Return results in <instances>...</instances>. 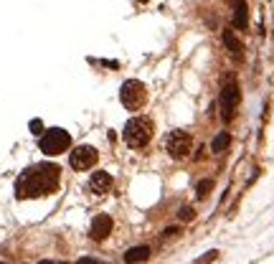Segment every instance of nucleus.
<instances>
[{
	"label": "nucleus",
	"mask_w": 274,
	"mask_h": 264,
	"mask_svg": "<svg viewBox=\"0 0 274 264\" xmlns=\"http://www.w3.org/2000/svg\"><path fill=\"white\" fill-rule=\"evenodd\" d=\"M216 254H219V252H208L206 257H201V259H198V264H208V262H211L213 257H216Z\"/></svg>",
	"instance_id": "nucleus-17"
},
{
	"label": "nucleus",
	"mask_w": 274,
	"mask_h": 264,
	"mask_svg": "<svg viewBox=\"0 0 274 264\" xmlns=\"http://www.w3.org/2000/svg\"><path fill=\"white\" fill-rule=\"evenodd\" d=\"M56 264H64V262H56Z\"/></svg>",
	"instance_id": "nucleus-20"
},
{
	"label": "nucleus",
	"mask_w": 274,
	"mask_h": 264,
	"mask_svg": "<svg viewBox=\"0 0 274 264\" xmlns=\"http://www.w3.org/2000/svg\"><path fill=\"white\" fill-rule=\"evenodd\" d=\"M76 264H102L99 259H91V257H84V259H79Z\"/></svg>",
	"instance_id": "nucleus-18"
},
{
	"label": "nucleus",
	"mask_w": 274,
	"mask_h": 264,
	"mask_svg": "<svg viewBox=\"0 0 274 264\" xmlns=\"http://www.w3.org/2000/svg\"><path fill=\"white\" fill-rule=\"evenodd\" d=\"M191 218H193V209L191 206H183L180 209V221H191Z\"/></svg>",
	"instance_id": "nucleus-16"
},
{
	"label": "nucleus",
	"mask_w": 274,
	"mask_h": 264,
	"mask_svg": "<svg viewBox=\"0 0 274 264\" xmlns=\"http://www.w3.org/2000/svg\"><path fill=\"white\" fill-rule=\"evenodd\" d=\"M58 178H61V168L54 163H38L26 168L18 181H15V196L21 201L23 198H41L49 196L58 188Z\"/></svg>",
	"instance_id": "nucleus-1"
},
{
	"label": "nucleus",
	"mask_w": 274,
	"mask_h": 264,
	"mask_svg": "<svg viewBox=\"0 0 274 264\" xmlns=\"http://www.w3.org/2000/svg\"><path fill=\"white\" fill-rule=\"evenodd\" d=\"M165 148H167V153H170L173 158H186L188 153H191V148H193V137L188 135V132H183V130H175V132H170L167 135V140H165Z\"/></svg>",
	"instance_id": "nucleus-5"
},
{
	"label": "nucleus",
	"mask_w": 274,
	"mask_h": 264,
	"mask_svg": "<svg viewBox=\"0 0 274 264\" xmlns=\"http://www.w3.org/2000/svg\"><path fill=\"white\" fill-rule=\"evenodd\" d=\"M0 264H3V262H0Z\"/></svg>",
	"instance_id": "nucleus-21"
},
{
	"label": "nucleus",
	"mask_w": 274,
	"mask_h": 264,
	"mask_svg": "<svg viewBox=\"0 0 274 264\" xmlns=\"http://www.w3.org/2000/svg\"><path fill=\"white\" fill-rule=\"evenodd\" d=\"M145 84L142 81H137V79H127L125 84H122V89H119V99H122V105H125L127 109H140L145 105Z\"/></svg>",
	"instance_id": "nucleus-4"
},
{
	"label": "nucleus",
	"mask_w": 274,
	"mask_h": 264,
	"mask_svg": "<svg viewBox=\"0 0 274 264\" xmlns=\"http://www.w3.org/2000/svg\"><path fill=\"white\" fill-rule=\"evenodd\" d=\"M112 234V216L110 213H99L94 216V221H91V229H89V237L94 241H104L107 237Z\"/></svg>",
	"instance_id": "nucleus-8"
},
{
	"label": "nucleus",
	"mask_w": 274,
	"mask_h": 264,
	"mask_svg": "<svg viewBox=\"0 0 274 264\" xmlns=\"http://www.w3.org/2000/svg\"><path fill=\"white\" fill-rule=\"evenodd\" d=\"M89 188H91V193H97V196L110 193V188H112V175L104 173V170H97V173L89 178Z\"/></svg>",
	"instance_id": "nucleus-9"
},
{
	"label": "nucleus",
	"mask_w": 274,
	"mask_h": 264,
	"mask_svg": "<svg viewBox=\"0 0 274 264\" xmlns=\"http://www.w3.org/2000/svg\"><path fill=\"white\" fill-rule=\"evenodd\" d=\"M223 43H226V49L231 51L234 56H241V43H239V38L231 31H223Z\"/></svg>",
	"instance_id": "nucleus-13"
},
{
	"label": "nucleus",
	"mask_w": 274,
	"mask_h": 264,
	"mask_svg": "<svg viewBox=\"0 0 274 264\" xmlns=\"http://www.w3.org/2000/svg\"><path fill=\"white\" fill-rule=\"evenodd\" d=\"M137 3H147V0H137Z\"/></svg>",
	"instance_id": "nucleus-19"
},
{
	"label": "nucleus",
	"mask_w": 274,
	"mask_h": 264,
	"mask_svg": "<svg viewBox=\"0 0 274 264\" xmlns=\"http://www.w3.org/2000/svg\"><path fill=\"white\" fill-rule=\"evenodd\" d=\"M211 188H213V183H211V181H201V183H198V188H195V193L201 196V198H206Z\"/></svg>",
	"instance_id": "nucleus-14"
},
{
	"label": "nucleus",
	"mask_w": 274,
	"mask_h": 264,
	"mask_svg": "<svg viewBox=\"0 0 274 264\" xmlns=\"http://www.w3.org/2000/svg\"><path fill=\"white\" fill-rule=\"evenodd\" d=\"M147 259H150V246H132L125 254L127 264H140V262H147Z\"/></svg>",
	"instance_id": "nucleus-10"
},
{
	"label": "nucleus",
	"mask_w": 274,
	"mask_h": 264,
	"mask_svg": "<svg viewBox=\"0 0 274 264\" xmlns=\"http://www.w3.org/2000/svg\"><path fill=\"white\" fill-rule=\"evenodd\" d=\"M234 23L236 28H247L249 26V10L244 0H234Z\"/></svg>",
	"instance_id": "nucleus-11"
},
{
	"label": "nucleus",
	"mask_w": 274,
	"mask_h": 264,
	"mask_svg": "<svg viewBox=\"0 0 274 264\" xmlns=\"http://www.w3.org/2000/svg\"><path fill=\"white\" fill-rule=\"evenodd\" d=\"M239 102V86L236 84H226L223 92H221V117L226 122L234 120V107Z\"/></svg>",
	"instance_id": "nucleus-7"
},
{
	"label": "nucleus",
	"mask_w": 274,
	"mask_h": 264,
	"mask_svg": "<svg viewBox=\"0 0 274 264\" xmlns=\"http://www.w3.org/2000/svg\"><path fill=\"white\" fill-rule=\"evenodd\" d=\"M30 132H33V135H43V122L41 120H30Z\"/></svg>",
	"instance_id": "nucleus-15"
},
{
	"label": "nucleus",
	"mask_w": 274,
	"mask_h": 264,
	"mask_svg": "<svg viewBox=\"0 0 274 264\" xmlns=\"http://www.w3.org/2000/svg\"><path fill=\"white\" fill-rule=\"evenodd\" d=\"M69 145H71V135L66 130H61V127H51V130H46L41 140H38V148L43 155H61V153H66L69 150Z\"/></svg>",
	"instance_id": "nucleus-3"
},
{
	"label": "nucleus",
	"mask_w": 274,
	"mask_h": 264,
	"mask_svg": "<svg viewBox=\"0 0 274 264\" xmlns=\"http://www.w3.org/2000/svg\"><path fill=\"white\" fill-rule=\"evenodd\" d=\"M228 145H231V135H228V132H219V135L213 137V142H211V150L213 153H223Z\"/></svg>",
	"instance_id": "nucleus-12"
},
{
	"label": "nucleus",
	"mask_w": 274,
	"mask_h": 264,
	"mask_svg": "<svg viewBox=\"0 0 274 264\" xmlns=\"http://www.w3.org/2000/svg\"><path fill=\"white\" fill-rule=\"evenodd\" d=\"M97 160H99V153L91 148V145H82V148H76L69 155V163L74 170H89V168H94Z\"/></svg>",
	"instance_id": "nucleus-6"
},
{
	"label": "nucleus",
	"mask_w": 274,
	"mask_h": 264,
	"mask_svg": "<svg viewBox=\"0 0 274 264\" xmlns=\"http://www.w3.org/2000/svg\"><path fill=\"white\" fill-rule=\"evenodd\" d=\"M122 137H125V142L130 145V148L140 150V148H145V145L150 142V137H152V122L147 120V117H135V120H130L125 125Z\"/></svg>",
	"instance_id": "nucleus-2"
}]
</instances>
